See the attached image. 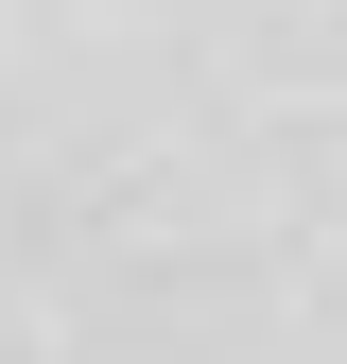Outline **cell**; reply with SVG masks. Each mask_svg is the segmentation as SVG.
I'll return each mask as SVG.
<instances>
[{
  "instance_id": "cell-1",
  "label": "cell",
  "mask_w": 347,
  "mask_h": 364,
  "mask_svg": "<svg viewBox=\"0 0 347 364\" xmlns=\"http://www.w3.org/2000/svg\"><path fill=\"white\" fill-rule=\"evenodd\" d=\"M0 364H347V0H0Z\"/></svg>"
}]
</instances>
